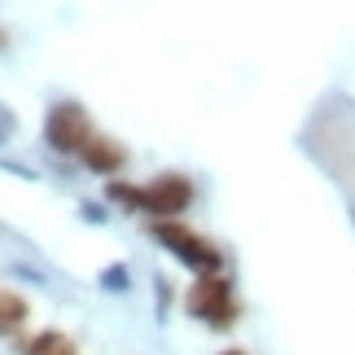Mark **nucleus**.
Returning <instances> with one entry per match:
<instances>
[{
  "label": "nucleus",
  "instance_id": "obj_1",
  "mask_svg": "<svg viewBox=\"0 0 355 355\" xmlns=\"http://www.w3.org/2000/svg\"><path fill=\"white\" fill-rule=\"evenodd\" d=\"M149 233L162 241V250H171L175 259H180L193 277L224 268V250L215 241H207L202 233H193V228H184V224H175V220H154V224H149Z\"/></svg>",
  "mask_w": 355,
  "mask_h": 355
},
{
  "label": "nucleus",
  "instance_id": "obj_2",
  "mask_svg": "<svg viewBox=\"0 0 355 355\" xmlns=\"http://www.w3.org/2000/svg\"><path fill=\"white\" fill-rule=\"evenodd\" d=\"M184 307L189 316L207 320L211 329H228V324H237V298H233V281L224 277V272H202L193 277L184 294Z\"/></svg>",
  "mask_w": 355,
  "mask_h": 355
},
{
  "label": "nucleus",
  "instance_id": "obj_3",
  "mask_svg": "<svg viewBox=\"0 0 355 355\" xmlns=\"http://www.w3.org/2000/svg\"><path fill=\"white\" fill-rule=\"evenodd\" d=\"M92 141V123H88V110L75 101H58L49 105L44 114V145L53 154H84V145Z\"/></svg>",
  "mask_w": 355,
  "mask_h": 355
},
{
  "label": "nucleus",
  "instance_id": "obj_4",
  "mask_svg": "<svg viewBox=\"0 0 355 355\" xmlns=\"http://www.w3.org/2000/svg\"><path fill=\"white\" fill-rule=\"evenodd\" d=\"M193 207V180L180 171H162L145 184V215H158V220H175Z\"/></svg>",
  "mask_w": 355,
  "mask_h": 355
},
{
  "label": "nucleus",
  "instance_id": "obj_5",
  "mask_svg": "<svg viewBox=\"0 0 355 355\" xmlns=\"http://www.w3.org/2000/svg\"><path fill=\"white\" fill-rule=\"evenodd\" d=\"M79 158H84V167H88V171H97V175H114V171H123V162H128V149H123L119 141H110V136H92Z\"/></svg>",
  "mask_w": 355,
  "mask_h": 355
},
{
  "label": "nucleus",
  "instance_id": "obj_6",
  "mask_svg": "<svg viewBox=\"0 0 355 355\" xmlns=\"http://www.w3.org/2000/svg\"><path fill=\"white\" fill-rule=\"evenodd\" d=\"M22 355H79V347H75V338L62 334V329H40L35 338L22 343Z\"/></svg>",
  "mask_w": 355,
  "mask_h": 355
},
{
  "label": "nucleus",
  "instance_id": "obj_7",
  "mask_svg": "<svg viewBox=\"0 0 355 355\" xmlns=\"http://www.w3.org/2000/svg\"><path fill=\"white\" fill-rule=\"evenodd\" d=\"M26 316H31L26 298H18L13 290H0V334H5V338H18V329L26 324Z\"/></svg>",
  "mask_w": 355,
  "mask_h": 355
},
{
  "label": "nucleus",
  "instance_id": "obj_8",
  "mask_svg": "<svg viewBox=\"0 0 355 355\" xmlns=\"http://www.w3.org/2000/svg\"><path fill=\"white\" fill-rule=\"evenodd\" d=\"M105 198L119 202V207H128V211H145V189H136V184L110 180V184H105Z\"/></svg>",
  "mask_w": 355,
  "mask_h": 355
},
{
  "label": "nucleus",
  "instance_id": "obj_9",
  "mask_svg": "<svg viewBox=\"0 0 355 355\" xmlns=\"http://www.w3.org/2000/svg\"><path fill=\"white\" fill-rule=\"evenodd\" d=\"M9 128H13V119H9V110H5V105H0V141L9 136Z\"/></svg>",
  "mask_w": 355,
  "mask_h": 355
},
{
  "label": "nucleus",
  "instance_id": "obj_10",
  "mask_svg": "<svg viewBox=\"0 0 355 355\" xmlns=\"http://www.w3.org/2000/svg\"><path fill=\"white\" fill-rule=\"evenodd\" d=\"M220 355H245V351H220Z\"/></svg>",
  "mask_w": 355,
  "mask_h": 355
}]
</instances>
